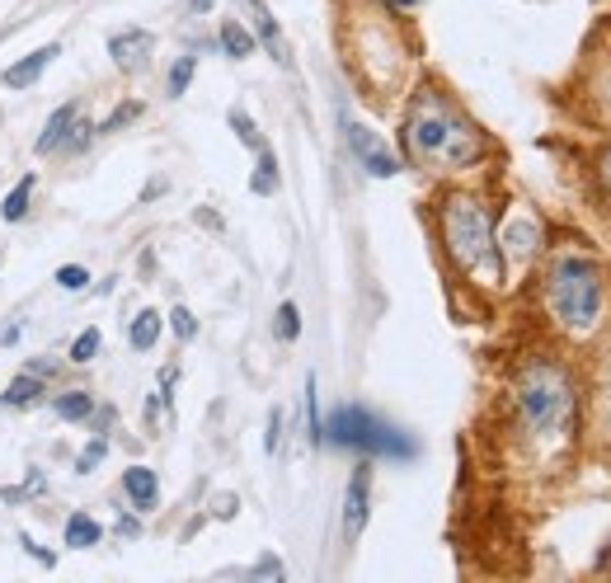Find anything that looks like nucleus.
Returning a JSON list of instances; mask_svg holds the SVG:
<instances>
[{
    "instance_id": "nucleus-1",
    "label": "nucleus",
    "mask_w": 611,
    "mask_h": 583,
    "mask_svg": "<svg viewBox=\"0 0 611 583\" xmlns=\"http://www.w3.org/2000/svg\"><path fill=\"white\" fill-rule=\"evenodd\" d=\"M404 147L414 161L437 165V170H461L470 161H480L484 141L480 132L466 123V114L447 100L443 90H419L404 114Z\"/></svg>"
},
{
    "instance_id": "nucleus-2",
    "label": "nucleus",
    "mask_w": 611,
    "mask_h": 583,
    "mask_svg": "<svg viewBox=\"0 0 611 583\" xmlns=\"http://www.w3.org/2000/svg\"><path fill=\"white\" fill-rule=\"evenodd\" d=\"M517 415H522L527 433L537 438H560L574 423V382L560 362H527L517 376Z\"/></svg>"
},
{
    "instance_id": "nucleus-3",
    "label": "nucleus",
    "mask_w": 611,
    "mask_h": 583,
    "mask_svg": "<svg viewBox=\"0 0 611 583\" xmlns=\"http://www.w3.org/2000/svg\"><path fill=\"white\" fill-rule=\"evenodd\" d=\"M443 241H447L451 259H457L466 273L490 278V282L504 278V255H498V241H494V226H490L484 202L466 198V194L447 198V208H443Z\"/></svg>"
},
{
    "instance_id": "nucleus-4",
    "label": "nucleus",
    "mask_w": 611,
    "mask_h": 583,
    "mask_svg": "<svg viewBox=\"0 0 611 583\" xmlns=\"http://www.w3.org/2000/svg\"><path fill=\"white\" fill-rule=\"evenodd\" d=\"M602 296H607L602 269L584 255H560L551 264V273H545V306H551L555 320H564L569 329L598 325Z\"/></svg>"
},
{
    "instance_id": "nucleus-5",
    "label": "nucleus",
    "mask_w": 611,
    "mask_h": 583,
    "mask_svg": "<svg viewBox=\"0 0 611 583\" xmlns=\"http://www.w3.org/2000/svg\"><path fill=\"white\" fill-rule=\"evenodd\" d=\"M325 438L329 443H339V447H357V452H367V456H414V443H410V433H400V429H390L386 419H376L372 409L363 405H343L329 415L325 423Z\"/></svg>"
},
{
    "instance_id": "nucleus-6",
    "label": "nucleus",
    "mask_w": 611,
    "mask_h": 583,
    "mask_svg": "<svg viewBox=\"0 0 611 583\" xmlns=\"http://www.w3.org/2000/svg\"><path fill=\"white\" fill-rule=\"evenodd\" d=\"M151 53H155V38L146 28H122V34L108 38V57H114L118 71H146Z\"/></svg>"
},
{
    "instance_id": "nucleus-7",
    "label": "nucleus",
    "mask_w": 611,
    "mask_h": 583,
    "mask_svg": "<svg viewBox=\"0 0 611 583\" xmlns=\"http://www.w3.org/2000/svg\"><path fill=\"white\" fill-rule=\"evenodd\" d=\"M349 147H353V155L363 161V170L367 175H376V179H390V175H400V161L390 155L381 141H376L367 128H357V123H349Z\"/></svg>"
},
{
    "instance_id": "nucleus-8",
    "label": "nucleus",
    "mask_w": 611,
    "mask_h": 583,
    "mask_svg": "<svg viewBox=\"0 0 611 583\" xmlns=\"http://www.w3.org/2000/svg\"><path fill=\"white\" fill-rule=\"evenodd\" d=\"M367 503H372V466H357L349 480V499H343V532L349 537L367 527Z\"/></svg>"
},
{
    "instance_id": "nucleus-9",
    "label": "nucleus",
    "mask_w": 611,
    "mask_h": 583,
    "mask_svg": "<svg viewBox=\"0 0 611 583\" xmlns=\"http://www.w3.org/2000/svg\"><path fill=\"white\" fill-rule=\"evenodd\" d=\"M57 57H61V47H57V43H47V47H38V53H28L24 61H14V67H10L5 75H0V81H5L10 90H24V85H34Z\"/></svg>"
},
{
    "instance_id": "nucleus-10",
    "label": "nucleus",
    "mask_w": 611,
    "mask_h": 583,
    "mask_svg": "<svg viewBox=\"0 0 611 583\" xmlns=\"http://www.w3.org/2000/svg\"><path fill=\"white\" fill-rule=\"evenodd\" d=\"M81 118V104H61L52 118H47V128H43V137H38V155H52V151H61L67 147V137H71V123Z\"/></svg>"
},
{
    "instance_id": "nucleus-11",
    "label": "nucleus",
    "mask_w": 611,
    "mask_h": 583,
    "mask_svg": "<svg viewBox=\"0 0 611 583\" xmlns=\"http://www.w3.org/2000/svg\"><path fill=\"white\" fill-rule=\"evenodd\" d=\"M122 490H128V499L137 503L141 513L161 503V480H155V470H146V466H132L128 476H122Z\"/></svg>"
},
{
    "instance_id": "nucleus-12",
    "label": "nucleus",
    "mask_w": 611,
    "mask_h": 583,
    "mask_svg": "<svg viewBox=\"0 0 611 583\" xmlns=\"http://www.w3.org/2000/svg\"><path fill=\"white\" fill-rule=\"evenodd\" d=\"M249 10H255V28H259V43L269 47L273 53V61H282V67H287V43H282V34H278V20L269 14V5H263V0H245Z\"/></svg>"
},
{
    "instance_id": "nucleus-13",
    "label": "nucleus",
    "mask_w": 611,
    "mask_h": 583,
    "mask_svg": "<svg viewBox=\"0 0 611 583\" xmlns=\"http://www.w3.org/2000/svg\"><path fill=\"white\" fill-rule=\"evenodd\" d=\"M216 43H222V53L226 57H235V61H245L249 53H255V34H249V28L240 24V20H222V38H216Z\"/></svg>"
},
{
    "instance_id": "nucleus-14",
    "label": "nucleus",
    "mask_w": 611,
    "mask_h": 583,
    "mask_svg": "<svg viewBox=\"0 0 611 583\" xmlns=\"http://www.w3.org/2000/svg\"><path fill=\"white\" fill-rule=\"evenodd\" d=\"M99 537H104V527L94 523L90 513H71V517H67V546H71V550H90V546H99Z\"/></svg>"
},
{
    "instance_id": "nucleus-15",
    "label": "nucleus",
    "mask_w": 611,
    "mask_h": 583,
    "mask_svg": "<svg viewBox=\"0 0 611 583\" xmlns=\"http://www.w3.org/2000/svg\"><path fill=\"white\" fill-rule=\"evenodd\" d=\"M38 396H43V376H34V372H24V376H14V382L5 386V405H14V409H28V405H38Z\"/></svg>"
},
{
    "instance_id": "nucleus-16",
    "label": "nucleus",
    "mask_w": 611,
    "mask_h": 583,
    "mask_svg": "<svg viewBox=\"0 0 611 583\" xmlns=\"http://www.w3.org/2000/svg\"><path fill=\"white\" fill-rule=\"evenodd\" d=\"M155 339H161V315L155 311H141L137 320L128 325V343L137 353H146V349H155Z\"/></svg>"
},
{
    "instance_id": "nucleus-17",
    "label": "nucleus",
    "mask_w": 611,
    "mask_h": 583,
    "mask_svg": "<svg viewBox=\"0 0 611 583\" xmlns=\"http://www.w3.org/2000/svg\"><path fill=\"white\" fill-rule=\"evenodd\" d=\"M57 419H67V423H81L94 415V396L90 390H67V396H57Z\"/></svg>"
},
{
    "instance_id": "nucleus-18",
    "label": "nucleus",
    "mask_w": 611,
    "mask_h": 583,
    "mask_svg": "<svg viewBox=\"0 0 611 583\" xmlns=\"http://www.w3.org/2000/svg\"><path fill=\"white\" fill-rule=\"evenodd\" d=\"M28 194H34V175H24L20 184L10 188L5 202H0V217H5V222H20V217L28 212Z\"/></svg>"
},
{
    "instance_id": "nucleus-19",
    "label": "nucleus",
    "mask_w": 611,
    "mask_h": 583,
    "mask_svg": "<svg viewBox=\"0 0 611 583\" xmlns=\"http://www.w3.org/2000/svg\"><path fill=\"white\" fill-rule=\"evenodd\" d=\"M249 188H255V194H278V161H273V151L263 147L259 151V170H255V179H249Z\"/></svg>"
},
{
    "instance_id": "nucleus-20",
    "label": "nucleus",
    "mask_w": 611,
    "mask_h": 583,
    "mask_svg": "<svg viewBox=\"0 0 611 583\" xmlns=\"http://www.w3.org/2000/svg\"><path fill=\"white\" fill-rule=\"evenodd\" d=\"M537 241H541L537 222H513L508 226V245L517 249V255H531V249H537Z\"/></svg>"
},
{
    "instance_id": "nucleus-21",
    "label": "nucleus",
    "mask_w": 611,
    "mask_h": 583,
    "mask_svg": "<svg viewBox=\"0 0 611 583\" xmlns=\"http://www.w3.org/2000/svg\"><path fill=\"white\" fill-rule=\"evenodd\" d=\"M193 71H198V57H179L175 67H169V81H165V90H169V94H184L188 85H193Z\"/></svg>"
},
{
    "instance_id": "nucleus-22",
    "label": "nucleus",
    "mask_w": 611,
    "mask_h": 583,
    "mask_svg": "<svg viewBox=\"0 0 611 583\" xmlns=\"http://www.w3.org/2000/svg\"><path fill=\"white\" fill-rule=\"evenodd\" d=\"M273 329H278V339H282V343H292L296 335H302V311H296L292 302H282V306H278V325H273Z\"/></svg>"
},
{
    "instance_id": "nucleus-23",
    "label": "nucleus",
    "mask_w": 611,
    "mask_h": 583,
    "mask_svg": "<svg viewBox=\"0 0 611 583\" xmlns=\"http://www.w3.org/2000/svg\"><path fill=\"white\" fill-rule=\"evenodd\" d=\"M306 423H310V443L325 438V423H320V396H316V376H306Z\"/></svg>"
},
{
    "instance_id": "nucleus-24",
    "label": "nucleus",
    "mask_w": 611,
    "mask_h": 583,
    "mask_svg": "<svg viewBox=\"0 0 611 583\" xmlns=\"http://www.w3.org/2000/svg\"><path fill=\"white\" fill-rule=\"evenodd\" d=\"M99 329H85V335H75V343H71V362H81V368H85V362H94V353H99Z\"/></svg>"
},
{
    "instance_id": "nucleus-25",
    "label": "nucleus",
    "mask_w": 611,
    "mask_h": 583,
    "mask_svg": "<svg viewBox=\"0 0 611 583\" xmlns=\"http://www.w3.org/2000/svg\"><path fill=\"white\" fill-rule=\"evenodd\" d=\"M231 128H235V137H240L249 151H263V137H259V128H255V123H249V118L240 114V108H231Z\"/></svg>"
},
{
    "instance_id": "nucleus-26",
    "label": "nucleus",
    "mask_w": 611,
    "mask_h": 583,
    "mask_svg": "<svg viewBox=\"0 0 611 583\" xmlns=\"http://www.w3.org/2000/svg\"><path fill=\"white\" fill-rule=\"evenodd\" d=\"M104 456H108V443H104V438H94V443H90V447H85L81 456H75V470H81V476H90V470L99 466Z\"/></svg>"
},
{
    "instance_id": "nucleus-27",
    "label": "nucleus",
    "mask_w": 611,
    "mask_h": 583,
    "mask_svg": "<svg viewBox=\"0 0 611 583\" xmlns=\"http://www.w3.org/2000/svg\"><path fill=\"white\" fill-rule=\"evenodd\" d=\"M141 114V104H118L114 108V114H108L104 123H99V128H94V132H114V128H122V123H132Z\"/></svg>"
},
{
    "instance_id": "nucleus-28",
    "label": "nucleus",
    "mask_w": 611,
    "mask_h": 583,
    "mask_svg": "<svg viewBox=\"0 0 611 583\" xmlns=\"http://www.w3.org/2000/svg\"><path fill=\"white\" fill-rule=\"evenodd\" d=\"M169 325H175L179 339H193V335H198V320H193V311H188V306H175V311H169Z\"/></svg>"
},
{
    "instance_id": "nucleus-29",
    "label": "nucleus",
    "mask_w": 611,
    "mask_h": 583,
    "mask_svg": "<svg viewBox=\"0 0 611 583\" xmlns=\"http://www.w3.org/2000/svg\"><path fill=\"white\" fill-rule=\"evenodd\" d=\"M57 282L67 292H85V282H90V273L81 269V264H67V269H57Z\"/></svg>"
},
{
    "instance_id": "nucleus-30",
    "label": "nucleus",
    "mask_w": 611,
    "mask_h": 583,
    "mask_svg": "<svg viewBox=\"0 0 611 583\" xmlns=\"http://www.w3.org/2000/svg\"><path fill=\"white\" fill-rule=\"evenodd\" d=\"M90 137H94V123L75 118V123H71V137H67V147H61V151H85V147H90Z\"/></svg>"
},
{
    "instance_id": "nucleus-31",
    "label": "nucleus",
    "mask_w": 611,
    "mask_h": 583,
    "mask_svg": "<svg viewBox=\"0 0 611 583\" xmlns=\"http://www.w3.org/2000/svg\"><path fill=\"white\" fill-rule=\"evenodd\" d=\"M278 438H282V409H273V415H269V433H263V447L278 452Z\"/></svg>"
},
{
    "instance_id": "nucleus-32",
    "label": "nucleus",
    "mask_w": 611,
    "mask_h": 583,
    "mask_svg": "<svg viewBox=\"0 0 611 583\" xmlns=\"http://www.w3.org/2000/svg\"><path fill=\"white\" fill-rule=\"evenodd\" d=\"M20 546H24V550H28V556H34L38 564H57V556H47V550H43V546H38L34 537H28V532H24V537H20Z\"/></svg>"
},
{
    "instance_id": "nucleus-33",
    "label": "nucleus",
    "mask_w": 611,
    "mask_h": 583,
    "mask_svg": "<svg viewBox=\"0 0 611 583\" xmlns=\"http://www.w3.org/2000/svg\"><path fill=\"white\" fill-rule=\"evenodd\" d=\"M255 574H269V579H282V574H287V570H282V564H278L273 556H269V560H259V564H255Z\"/></svg>"
},
{
    "instance_id": "nucleus-34",
    "label": "nucleus",
    "mask_w": 611,
    "mask_h": 583,
    "mask_svg": "<svg viewBox=\"0 0 611 583\" xmlns=\"http://www.w3.org/2000/svg\"><path fill=\"white\" fill-rule=\"evenodd\" d=\"M28 372H34V376H52L57 362H52V358H34V362H28Z\"/></svg>"
},
{
    "instance_id": "nucleus-35",
    "label": "nucleus",
    "mask_w": 611,
    "mask_h": 583,
    "mask_svg": "<svg viewBox=\"0 0 611 583\" xmlns=\"http://www.w3.org/2000/svg\"><path fill=\"white\" fill-rule=\"evenodd\" d=\"M118 537H141V523H137V517H118Z\"/></svg>"
},
{
    "instance_id": "nucleus-36",
    "label": "nucleus",
    "mask_w": 611,
    "mask_h": 583,
    "mask_svg": "<svg viewBox=\"0 0 611 583\" xmlns=\"http://www.w3.org/2000/svg\"><path fill=\"white\" fill-rule=\"evenodd\" d=\"M90 419H94V415H90ZM94 429H99V433H108V429H114V409H108V405L99 409V419H94Z\"/></svg>"
},
{
    "instance_id": "nucleus-37",
    "label": "nucleus",
    "mask_w": 611,
    "mask_h": 583,
    "mask_svg": "<svg viewBox=\"0 0 611 583\" xmlns=\"http://www.w3.org/2000/svg\"><path fill=\"white\" fill-rule=\"evenodd\" d=\"M20 335H24V325H5V329H0V343L10 349V343H20Z\"/></svg>"
},
{
    "instance_id": "nucleus-38",
    "label": "nucleus",
    "mask_w": 611,
    "mask_h": 583,
    "mask_svg": "<svg viewBox=\"0 0 611 583\" xmlns=\"http://www.w3.org/2000/svg\"><path fill=\"white\" fill-rule=\"evenodd\" d=\"M235 513V499L226 494V499H216V517H231Z\"/></svg>"
},
{
    "instance_id": "nucleus-39",
    "label": "nucleus",
    "mask_w": 611,
    "mask_h": 583,
    "mask_svg": "<svg viewBox=\"0 0 611 583\" xmlns=\"http://www.w3.org/2000/svg\"><path fill=\"white\" fill-rule=\"evenodd\" d=\"M602 184H607V188H611V147H607V151H602Z\"/></svg>"
},
{
    "instance_id": "nucleus-40",
    "label": "nucleus",
    "mask_w": 611,
    "mask_h": 583,
    "mask_svg": "<svg viewBox=\"0 0 611 583\" xmlns=\"http://www.w3.org/2000/svg\"><path fill=\"white\" fill-rule=\"evenodd\" d=\"M188 10H198V14H202V10H212V0H188Z\"/></svg>"
},
{
    "instance_id": "nucleus-41",
    "label": "nucleus",
    "mask_w": 611,
    "mask_h": 583,
    "mask_svg": "<svg viewBox=\"0 0 611 583\" xmlns=\"http://www.w3.org/2000/svg\"><path fill=\"white\" fill-rule=\"evenodd\" d=\"M396 5H414V0H396Z\"/></svg>"
},
{
    "instance_id": "nucleus-42",
    "label": "nucleus",
    "mask_w": 611,
    "mask_h": 583,
    "mask_svg": "<svg viewBox=\"0 0 611 583\" xmlns=\"http://www.w3.org/2000/svg\"><path fill=\"white\" fill-rule=\"evenodd\" d=\"M0 123H5V114H0Z\"/></svg>"
}]
</instances>
